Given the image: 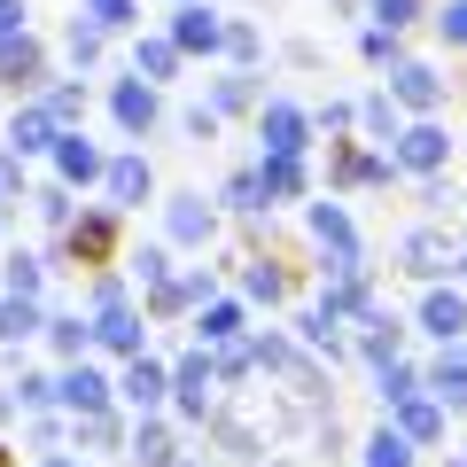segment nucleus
Returning <instances> with one entry per match:
<instances>
[{
    "instance_id": "1",
    "label": "nucleus",
    "mask_w": 467,
    "mask_h": 467,
    "mask_svg": "<svg viewBox=\"0 0 467 467\" xmlns=\"http://www.w3.org/2000/svg\"><path fill=\"white\" fill-rule=\"evenodd\" d=\"M117 234H125V211H109V202H86L78 218H70L63 234H55V265H63V257H86V265H109L117 257Z\"/></svg>"
},
{
    "instance_id": "2",
    "label": "nucleus",
    "mask_w": 467,
    "mask_h": 467,
    "mask_svg": "<svg viewBox=\"0 0 467 467\" xmlns=\"http://www.w3.org/2000/svg\"><path fill=\"white\" fill-rule=\"evenodd\" d=\"M312 109L288 94H265L257 101V156H312Z\"/></svg>"
},
{
    "instance_id": "3",
    "label": "nucleus",
    "mask_w": 467,
    "mask_h": 467,
    "mask_svg": "<svg viewBox=\"0 0 467 467\" xmlns=\"http://www.w3.org/2000/svg\"><path fill=\"white\" fill-rule=\"evenodd\" d=\"M389 164H398V180H429V171L451 164V133L436 125V117H413V125L389 133Z\"/></svg>"
},
{
    "instance_id": "4",
    "label": "nucleus",
    "mask_w": 467,
    "mask_h": 467,
    "mask_svg": "<svg viewBox=\"0 0 467 467\" xmlns=\"http://www.w3.org/2000/svg\"><path fill=\"white\" fill-rule=\"evenodd\" d=\"M304 226H312L327 273H367V250H358V226H350L343 202H304Z\"/></svg>"
},
{
    "instance_id": "5",
    "label": "nucleus",
    "mask_w": 467,
    "mask_h": 467,
    "mask_svg": "<svg viewBox=\"0 0 467 467\" xmlns=\"http://www.w3.org/2000/svg\"><path fill=\"white\" fill-rule=\"evenodd\" d=\"M327 187H343V195H382V187H398V164H389V149L358 140V149L327 156Z\"/></svg>"
},
{
    "instance_id": "6",
    "label": "nucleus",
    "mask_w": 467,
    "mask_h": 467,
    "mask_svg": "<svg viewBox=\"0 0 467 467\" xmlns=\"http://www.w3.org/2000/svg\"><path fill=\"white\" fill-rule=\"evenodd\" d=\"M164 242H171V250H211V242H218V202L195 195V187L164 195Z\"/></svg>"
},
{
    "instance_id": "7",
    "label": "nucleus",
    "mask_w": 467,
    "mask_h": 467,
    "mask_svg": "<svg viewBox=\"0 0 467 467\" xmlns=\"http://www.w3.org/2000/svg\"><path fill=\"white\" fill-rule=\"evenodd\" d=\"M101 202H109V211H140V202H156V164L140 149L109 156V164H101Z\"/></svg>"
},
{
    "instance_id": "8",
    "label": "nucleus",
    "mask_w": 467,
    "mask_h": 467,
    "mask_svg": "<svg viewBox=\"0 0 467 467\" xmlns=\"http://www.w3.org/2000/svg\"><path fill=\"white\" fill-rule=\"evenodd\" d=\"M420 389H429L451 420H467V335L460 343H436V358L420 367Z\"/></svg>"
},
{
    "instance_id": "9",
    "label": "nucleus",
    "mask_w": 467,
    "mask_h": 467,
    "mask_svg": "<svg viewBox=\"0 0 467 467\" xmlns=\"http://www.w3.org/2000/svg\"><path fill=\"white\" fill-rule=\"evenodd\" d=\"M109 117H117V133H125V140L156 133V125H164V86H149V78H117V86H109Z\"/></svg>"
},
{
    "instance_id": "10",
    "label": "nucleus",
    "mask_w": 467,
    "mask_h": 467,
    "mask_svg": "<svg viewBox=\"0 0 467 467\" xmlns=\"http://www.w3.org/2000/svg\"><path fill=\"white\" fill-rule=\"evenodd\" d=\"M86 327H94V343L117 350V358L149 350V312H140L133 296H117V304H101V312H86Z\"/></svg>"
},
{
    "instance_id": "11",
    "label": "nucleus",
    "mask_w": 467,
    "mask_h": 467,
    "mask_svg": "<svg viewBox=\"0 0 467 467\" xmlns=\"http://www.w3.org/2000/svg\"><path fill=\"white\" fill-rule=\"evenodd\" d=\"M164 39H171L180 55H218V47H226V16H218L211 0H187V8H171Z\"/></svg>"
},
{
    "instance_id": "12",
    "label": "nucleus",
    "mask_w": 467,
    "mask_h": 467,
    "mask_svg": "<svg viewBox=\"0 0 467 467\" xmlns=\"http://www.w3.org/2000/svg\"><path fill=\"white\" fill-rule=\"evenodd\" d=\"M218 296V273L211 265H187V273H164V281L149 288V312L156 319H180V312H195V304H211Z\"/></svg>"
},
{
    "instance_id": "13",
    "label": "nucleus",
    "mask_w": 467,
    "mask_h": 467,
    "mask_svg": "<svg viewBox=\"0 0 467 467\" xmlns=\"http://www.w3.org/2000/svg\"><path fill=\"white\" fill-rule=\"evenodd\" d=\"M413 327L429 335V343H460V335H467V288L429 281V296L413 304Z\"/></svg>"
},
{
    "instance_id": "14",
    "label": "nucleus",
    "mask_w": 467,
    "mask_h": 467,
    "mask_svg": "<svg viewBox=\"0 0 467 467\" xmlns=\"http://www.w3.org/2000/svg\"><path fill=\"white\" fill-rule=\"evenodd\" d=\"M117 398L133 405V413H164L171 367H164V358H149V350H133V358H125V374H117Z\"/></svg>"
},
{
    "instance_id": "15",
    "label": "nucleus",
    "mask_w": 467,
    "mask_h": 467,
    "mask_svg": "<svg viewBox=\"0 0 467 467\" xmlns=\"http://www.w3.org/2000/svg\"><path fill=\"white\" fill-rule=\"evenodd\" d=\"M109 398H117V382L94 367V358H70V367L55 374V405H63V413H101Z\"/></svg>"
},
{
    "instance_id": "16",
    "label": "nucleus",
    "mask_w": 467,
    "mask_h": 467,
    "mask_svg": "<svg viewBox=\"0 0 467 467\" xmlns=\"http://www.w3.org/2000/svg\"><path fill=\"white\" fill-rule=\"evenodd\" d=\"M389 101H398L405 117H436V109H444V78H436L429 63H413V55H405V63L389 70Z\"/></svg>"
},
{
    "instance_id": "17",
    "label": "nucleus",
    "mask_w": 467,
    "mask_h": 467,
    "mask_svg": "<svg viewBox=\"0 0 467 467\" xmlns=\"http://www.w3.org/2000/svg\"><path fill=\"white\" fill-rule=\"evenodd\" d=\"M47 156H55V180H63V187H101V164H109V156H101L94 140L78 133V125H63Z\"/></svg>"
},
{
    "instance_id": "18",
    "label": "nucleus",
    "mask_w": 467,
    "mask_h": 467,
    "mask_svg": "<svg viewBox=\"0 0 467 467\" xmlns=\"http://www.w3.org/2000/svg\"><path fill=\"white\" fill-rule=\"evenodd\" d=\"M0 86H16V94H39V86H47V47H39L32 32L0 39Z\"/></svg>"
},
{
    "instance_id": "19",
    "label": "nucleus",
    "mask_w": 467,
    "mask_h": 467,
    "mask_svg": "<svg viewBox=\"0 0 467 467\" xmlns=\"http://www.w3.org/2000/svg\"><path fill=\"white\" fill-rule=\"evenodd\" d=\"M0 133H8V156H47L63 125H55V109H47V101H39V94H24V109L8 117Z\"/></svg>"
},
{
    "instance_id": "20",
    "label": "nucleus",
    "mask_w": 467,
    "mask_h": 467,
    "mask_svg": "<svg viewBox=\"0 0 467 467\" xmlns=\"http://www.w3.org/2000/svg\"><path fill=\"white\" fill-rule=\"evenodd\" d=\"M257 195H265V211L273 202H304L312 195V164H304V156H257Z\"/></svg>"
},
{
    "instance_id": "21",
    "label": "nucleus",
    "mask_w": 467,
    "mask_h": 467,
    "mask_svg": "<svg viewBox=\"0 0 467 467\" xmlns=\"http://www.w3.org/2000/svg\"><path fill=\"white\" fill-rule=\"evenodd\" d=\"M389 429H398L405 444H436V436L451 429V413L429 398V389H413V398H398V405H389Z\"/></svg>"
},
{
    "instance_id": "22",
    "label": "nucleus",
    "mask_w": 467,
    "mask_h": 467,
    "mask_svg": "<svg viewBox=\"0 0 467 467\" xmlns=\"http://www.w3.org/2000/svg\"><path fill=\"white\" fill-rule=\"evenodd\" d=\"M398 257H405V273H413V281H444V273H451V257H460V250H451V242H444L436 226H413V234L398 242Z\"/></svg>"
},
{
    "instance_id": "23",
    "label": "nucleus",
    "mask_w": 467,
    "mask_h": 467,
    "mask_svg": "<svg viewBox=\"0 0 467 467\" xmlns=\"http://www.w3.org/2000/svg\"><path fill=\"white\" fill-rule=\"evenodd\" d=\"M257 101H265V86H257V70L226 63V70L211 78V109H218V117H242V109H257Z\"/></svg>"
},
{
    "instance_id": "24",
    "label": "nucleus",
    "mask_w": 467,
    "mask_h": 467,
    "mask_svg": "<svg viewBox=\"0 0 467 467\" xmlns=\"http://www.w3.org/2000/svg\"><path fill=\"white\" fill-rule=\"evenodd\" d=\"M195 343H202V350H218V343H242V304H234V296L195 304Z\"/></svg>"
},
{
    "instance_id": "25",
    "label": "nucleus",
    "mask_w": 467,
    "mask_h": 467,
    "mask_svg": "<svg viewBox=\"0 0 467 467\" xmlns=\"http://www.w3.org/2000/svg\"><path fill=\"white\" fill-rule=\"evenodd\" d=\"M180 63H187V55L171 47L164 32H156V39H133V78H149V86H171V78H180Z\"/></svg>"
},
{
    "instance_id": "26",
    "label": "nucleus",
    "mask_w": 467,
    "mask_h": 467,
    "mask_svg": "<svg viewBox=\"0 0 467 467\" xmlns=\"http://www.w3.org/2000/svg\"><path fill=\"white\" fill-rule=\"evenodd\" d=\"M242 304H265V312H281V304H288V273L273 265V257H250V265H242Z\"/></svg>"
},
{
    "instance_id": "27",
    "label": "nucleus",
    "mask_w": 467,
    "mask_h": 467,
    "mask_svg": "<svg viewBox=\"0 0 467 467\" xmlns=\"http://www.w3.org/2000/svg\"><path fill=\"white\" fill-rule=\"evenodd\" d=\"M39 327H47V312H39V296H8V288H0V343L16 350V343H32Z\"/></svg>"
},
{
    "instance_id": "28",
    "label": "nucleus",
    "mask_w": 467,
    "mask_h": 467,
    "mask_svg": "<svg viewBox=\"0 0 467 467\" xmlns=\"http://www.w3.org/2000/svg\"><path fill=\"white\" fill-rule=\"evenodd\" d=\"M47 273H55V257H39V250H8L0 288H8V296H47Z\"/></svg>"
},
{
    "instance_id": "29",
    "label": "nucleus",
    "mask_w": 467,
    "mask_h": 467,
    "mask_svg": "<svg viewBox=\"0 0 467 467\" xmlns=\"http://www.w3.org/2000/svg\"><path fill=\"white\" fill-rule=\"evenodd\" d=\"M358 125H367V140H374V149H389V133L405 125V109L389 101V86H374V94H358Z\"/></svg>"
},
{
    "instance_id": "30",
    "label": "nucleus",
    "mask_w": 467,
    "mask_h": 467,
    "mask_svg": "<svg viewBox=\"0 0 467 467\" xmlns=\"http://www.w3.org/2000/svg\"><path fill=\"white\" fill-rule=\"evenodd\" d=\"M117 273H125L133 288H156L171 273V242H140V250H125V257H117Z\"/></svg>"
},
{
    "instance_id": "31",
    "label": "nucleus",
    "mask_w": 467,
    "mask_h": 467,
    "mask_svg": "<svg viewBox=\"0 0 467 467\" xmlns=\"http://www.w3.org/2000/svg\"><path fill=\"white\" fill-rule=\"evenodd\" d=\"M125 460H133V467H171V429L149 413L133 436H125Z\"/></svg>"
},
{
    "instance_id": "32",
    "label": "nucleus",
    "mask_w": 467,
    "mask_h": 467,
    "mask_svg": "<svg viewBox=\"0 0 467 467\" xmlns=\"http://www.w3.org/2000/svg\"><path fill=\"white\" fill-rule=\"evenodd\" d=\"M39 335L55 343V358H86V350H94V327H86V312H55Z\"/></svg>"
},
{
    "instance_id": "33",
    "label": "nucleus",
    "mask_w": 467,
    "mask_h": 467,
    "mask_svg": "<svg viewBox=\"0 0 467 467\" xmlns=\"http://www.w3.org/2000/svg\"><path fill=\"white\" fill-rule=\"evenodd\" d=\"M358 451H367L358 467H413V451H420V444H405V436H398V429L382 420V429H374V436H367Z\"/></svg>"
},
{
    "instance_id": "34",
    "label": "nucleus",
    "mask_w": 467,
    "mask_h": 467,
    "mask_svg": "<svg viewBox=\"0 0 467 467\" xmlns=\"http://www.w3.org/2000/svg\"><path fill=\"white\" fill-rule=\"evenodd\" d=\"M413 389H420V367H405V358H382V367H374V398H382V413L398 398H413Z\"/></svg>"
},
{
    "instance_id": "35",
    "label": "nucleus",
    "mask_w": 467,
    "mask_h": 467,
    "mask_svg": "<svg viewBox=\"0 0 467 467\" xmlns=\"http://www.w3.org/2000/svg\"><path fill=\"white\" fill-rule=\"evenodd\" d=\"M78 16L94 24V32H133V24H140V0H78Z\"/></svg>"
},
{
    "instance_id": "36",
    "label": "nucleus",
    "mask_w": 467,
    "mask_h": 467,
    "mask_svg": "<svg viewBox=\"0 0 467 467\" xmlns=\"http://www.w3.org/2000/svg\"><path fill=\"white\" fill-rule=\"evenodd\" d=\"M358 55H367L374 70H398V63H405V32H389V24H367V32H358Z\"/></svg>"
},
{
    "instance_id": "37",
    "label": "nucleus",
    "mask_w": 467,
    "mask_h": 467,
    "mask_svg": "<svg viewBox=\"0 0 467 467\" xmlns=\"http://www.w3.org/2000/svg\"><path fill=\"white\" fill-rule=\"evenodd\" d=\"M101 47H109V32H94L86 16H70V32H63V55H70V63L94 70V63H101Z\"/></svg>"
},
{
    "instance_id": "38",
    "label": "nucleus",
    "mask_w": 467,
    "mask_h": 467,
    "mask_svg": "<svg viewBox=\"0 0 467 467\" xmlns=\"http://www.w3.org/2000/svg\"><path fill=\"white\" fill-rule=\"evenodd\" d=\"M171 125H180L187 140H218V125H226V117H218L211 101H180V109H171Z\"/></svg>"
},
{
    "instance_id": "39",
    "label": "nucleus",
    "mask_w": 467,
    "mask_h": 467,
    "mask_svg": "<svg viewBox=\"0 0 467 467\" xmlns=\"http://www.w3.org/2000/svg\"><path fill=\"white\" fill-rule=\"evenodd\" d=\"M218 202H226L234 218H257V211H265V195H257V171H234V180L218 187Z\"/></svg>"
},
{
    "instance_id": "40",
    "label": "nucleus",
    "mask_w": 467,
    "mask_h": 467,
    "mask_svg": "<svg viewBox=\"0 0 467 467\" xmlns=\"http://www.w3.org/2000/svg\"><path fill=\"white\" fill-rule=\"evenodd\" d=\"M218 55H226V63H242V70H250L257 55H265V39H257V24H242V16H226V47H218Z\"/></svg>"
},
{
    "instance_id": "41",
    "label": "nucleus",
    "mask_w": 467,
    "mask_h": 467,
    "mask_svg": "<svg viewBox=\"0 0 467 467\" xmlns=\"http://www.w3.org/2000/svg\"><path fill=\"white\" fill-rule=\"evenodd\" d=\"M39 101L55 109V125H78V117H86V78L78 86H39Z\"/></svg>"
},
{
    "instance_id": "42",
    "label": "nucleus",
    "mask_w": 467,
    "mask_h": 467,
    "mask_svg": "<svg viewBox=\"0 0 467 467\" xmlns=\"http://www.w3.org/2000/svg\"><path fill=\"white\" fill-rule=\"evenodd\" d=\"M420 8H429V0H367V16H374V24H389V32H413Z\"/></svg>"
},
{
    "instance_id": "43",
    "label": "nucleus",
    "mask_w": 467,
    "mask_h": 467,
    "mask_svg": "<svg viewBox=\"0 0 467 467\" xmlns=\"http://www.w3.org/2000/svg\"><path fill=\"white\" fill-rule=\"evenodd\" d=\"M32 202H39V218H47V226H55V234H63V226H70V218H78V202H70V187H63V180H55V187H39V195H32Z\"/></svg>"
},
{
    "instance_id": "44",
    "label": "nucleus",
    "mask_w": 467,
    "mask_h": 467,
    "mask_svg": "<svg viewBox=\"0 0 467 467\" xmlns=\"http://www.w3.org/2000/svg\"><path fill=\"white\" fill-rule=\"evenodd\" d=\"M436 39H444V47H467V0H444V8H436Z\"/></svg>"
},
{
    "instance_id": "45",
    "label": "nucleus",
    "mask_w": 467,
    "mask_h": 467,
    "mask_svg": "<svg viewBox=\"0 0 467 467\" xmlns=\"http://www.w3.org/2000/svg\"><path fill=\"white\" fill-rule=\"evenodd\" d=\"M312 125H319V133H350V125H358V101H319Z\"/></svg>"
},
{
    "instance_id": "46",
    "label": "nucleus",
    "mask_w": 467,
    "mask_h": 467,
    "mask_svg": "<svg viewBox=\"0 0 467 467\" xmlns=\"http://www.w3.org/2000/svg\"><path fill=\"white\" fill-rule=\"evenodd\" d=\"M451 202H460V195H451V180H444V171H429V180H420V211H429V218H444Z\"/></svg>"
},
{
    "instance_id": "47",
    "label": "nucleus",
    "mask_w": 467,
    "mask_h": 467,
    "mask_svg": "<svg viewBox=\"0 0 467 467\" xmlns=\"http://www.w3.org/2000/svg\"><path fill=\"white\" fill-rule=\"evenodd\" d=\"M8 32H32V0H0V39Z\"/></svg>"
},
{
    "instance_id": "48",
    "label": "nucleus",
    "mask_w": 467,
    "mask_h": 467,
    "mask_svg": "<svg viewBox=\"0 0 467 467\" xmlns=\"http://www.w3.org/2000/svg\"><path fill=\"white\" fill-rule=\"evenodd\" d=\"M39 467H78V451H39Z\"/></svg>"
},
{
    "instance_id": "49",
    "label": "nucleus",
    "mask_w": 467,
    "mask_h": 467,
    "mask_svg": "<svg viewBox=\"0 0 467 467\" xmlns=\"http://www.w3.org/2000/svg\"><path fill=\"white\" fill-rule=\"evenodd\" d=\"M451 273H460V281H467V242H460V257H451Z\"/></svg>"
},
{
    "instance_id": "50",
    "label": "nucleus",
    "mask_w": 467,
    "mask_h": 467,
    "mask_svg": "<svg viewBox=\"0 0 467 467\" xmlns=\"http://www.w3.org/2000/svg\"><path fill=\"white\" fill-rule=\"evenodd\" d=\"M0 467H16V460H8V444H0Z\"/></svg>"
},
{
    "instance_id": "51",
    "label": "nucleus",
    "mask_w": 467,
    "mask_h": 467,
    "mask_svg": "<svg viewBox=\"0 0 467 467\" xmlns=\"http://www.w3.org/2000/svg\"><path fill=\"white\" fill-rule=\"evenodd\" d=\"M444 467H467V451H460V460H444Z\"/></svg>"
},
{
    "instance_id": "52",
    "label": "nucleus",
    "mask_w": 467,
    "mask_h": 467,
    "mask_svg": "<svg viewBox=\"0 0 467 467\" xmlns=\"http://www.w3.org/2000/svg\"><path fill=\"white\" fill-rule=\"evenodd\" d=\"M171 8H187V0H171Z\"/></svg>"
},
{
    "instance_id": "53",
    "label": "nucleus",
    "mask_w": 467,
    "mask_h": 467,
    "mask_svg": "<svg viewBox=\"0 0 467 467\" xmlns=\"http://www.w3.org/2000/svg\"><path fill=\"white\" fill-rule=\"evenodd\" d=\"M0 202H8V187H0Z\"/></svg>"
}]
</instances>
